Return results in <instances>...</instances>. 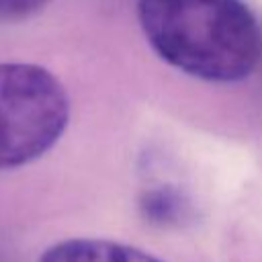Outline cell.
<instances>
[{
    "mask_svg": "<svg viewBox=\"0 0 262 262\" xmlns=\"http://www.w3.org/2000/svg\"><path fill=\"white\" fill-rule=\"evenodd\" d=\"M137 20L160 59L203 82H239L262 57L260 25L242 0H137Z\"/></svg>",
    "mask_w": 262,
    "mask_h": 262,
    "instance_id": "1",
    "label": "cell"
},
{
    "mask_svg": "<svg viewBox=\"0 0 262 262\" xmlns=\"http://www.w3.org/2000/svg\"><path fill=\"white\" fill-rule=\"evenodd\" d=\"M70 123V96L55 74L37 63L0 61V170L47 154Z\"/></svg>",
    "mask_w": 262,
    "mask_h": 262,
    "instance_id": "2",
    "label": "cell"
},
{
    "mask_svg": "<svg viewBox=\"0 0 262 262\" xmlns=\"http://www.w3.org/2000/svg\"><path fill=\"white\" fill-rule=\"evenodd\" d=\"M37 262H162L149 252L135 246L98 239V237H72L49 246Z\"/></svg>",
    "mask_w": 262,
    "mask_h": 262,
    "instance_id": "3",
    "label": "cell"
},
{
    "mask_svg": "<svg viewBox=\"0 0 262 262\" xmlns=\"http://www.w3.org/2000/svg\"><path fill=\"white\" fill-rule=\"evenodd\" d=\"M51 0H0V23H20L37 16Z\"/></svg>",
    "mask_w": 262,
    "mask_h": 262,
    "instance_id": "4",
    "label": "cell"
}]
</instances>
